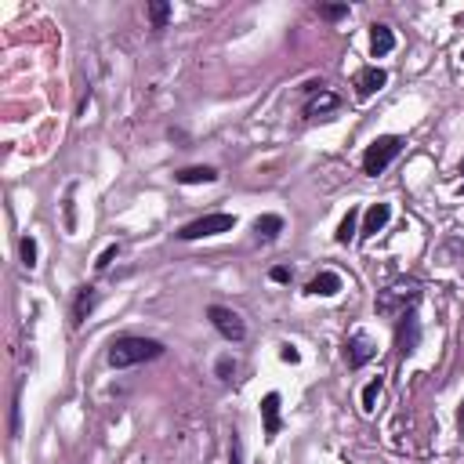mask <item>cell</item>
<instances>
[{"label": "cell", "instance_id": "4316f807", "mask_svg": "<svg viewBox=\"0 0 464 464\" xmlns=\"http://www.w3.org/2000/svg\"><path fill=\"white\" fill-rule=\"evenodd\" d=\"M460 189H464V181H460Z\"/></svg>", "mask_w": 464, "mask_h": 464}, {"label": "cell", "instance_id": "603a6c76", "mask_svg": "<svg viewBox=\"0 0 464 464\" xmlns=\"http://www.w3.org/2000/svg\"><path fill=\"white\" fill-rule=\"evenodd\" d=\"M268 276H272V280H276V283H290V276H294V272H290L287 265H276V268H272Z\"/></svg>", "mask_w": 464, "mask_h": 464}, {"label": "cell", "instance_id": "e0dca14e", "mask_svg": "<svg viewBox=\"0 0 464 464\" xmlns=\"http://www.w3.org/2000/svg\"><path fill=\"white\" fill-rule=\"evenodd\" d=\"M356 222H359V210L352 207V210L345 214V222L337 225V243H349V239L356 236Z\"/></svg>", "mask_w": 464, "mask_h": 464}, {"label": "cell", "instance_id": "83f0119b", "mask_svg": "<svg viewBox=\"0 0 464 464\" xmlns=\"http://www.w3.org/2000/svg\"><path fill=\"white\" fill-rule=\"evenodd\" d=\"M460 58H464V51H460Z\"/></svg>", "mask_w": 464, "mask_h": 464}, {"label": "cell", "instance_id": "3957f363", "mask_svg": "<svg viewBox=\"0 0 464 464\" xmlns=\"http://www.w3.org/2000/svg\"><path fill=\"white\" fill-rule=\"evenodd\" d=\"M232 229H236V214L218 210V214H203V218L181 225L178 236L181 239H203V236H218V232H232Z\"/></svg>", "mask_w": 464, "mask_h": 464}, {"label": "cell", "instance_id": "8fae6325", "mask_svg": "<svg viewBox=\"0 0 464 464\" xmlns=\"http://www.w3.org/2000/svg\"><path fill=\"white\" fill-rule=\"evenodd\" d=\"M341 287H345V283H341V276H337V272H319L316 280L308 283V294H316V298H334Z\"/></svg>", "mask_w": 464, "mask_h": 464}, {"label": "cell", "instance_id": "d6986e66", "mask_svg": "<svg viewBox=\"0 0 464 464\" xmlns=\"http://www.w3.org/2000/svg\"><path fill=\"white\" fill-rule=\"evenodd\" d=\"M149 18H152V26H157V29H164V26H167V18H171V4H164V0L149 4Z\"/></svg>", "mask_w": 464, "mask_h": 464}, {"label": "cell", "instance_id": "52a82bcc", "mask_svg": "<svg viewBox=\"0 0 464 464\" xmlns=\"http://www.w3.org/2000/svg\"><path fill=\"white\" fill-rule=\"evenodd\" d=\"M385 84H388V73H385V69L366 66V69H359V77H356V95H359V98H370V95H378Z\"/></svg>", "mask_w": 464, "mask_h": 464}, {"label": "cell", "instance_id": "6da1fadb", "mask_svg": "<svg viewBox=\"0 0 464 464\" xmlns=\"http://www.w3.org/2000/svg\"><path fill=\"white\" fill-rule=\"evenodd\" d=\"M164 356V345L152 341V337H116L109 345V363L116 370L123 366H138V363H149V359H160Z\"/></svg>", "mask_w": 464, "mask_h": 464}, {"label": "cell", "instance_id": "7402d4cb", "mask_svg": "<svg viewBox=\"0 0 464 464\" xmlns=\"http://www.w3.org/2000/svg\"><path fill=\"white\" fill-rule=\"evenodd\" d=\"M116 254H120V247H116V243H109L106 251H102V258L95 261V268H98V272H106V268H109V265L116 261Z\"/></svg>", "mask_w": 464, "mask_h": 464}, {"label": "cell", "instance_id": "5bb4252c", "mask_svg": "<svg viewBox=\"0 0 464 464\" xmlns=\"http://www.w3.org/2000/svg\"><path fill=\"white\" fill-rule=\"evenodd\" d=\"M174 178L181 185H210V181H218V171H214V167H185Z\"/></svg>", "mask_w": 464, "mask_h": 464}, {"label": "cell", "instance_id": "ac0fdd59", "mask_svg": "<svg viewBox=\"0 0 464 464\" xmlns=\"http://www.w3.org/2000/svg\"><path fill=\"white\" fill-rule=\"evenodd\" d=\"M381 385H385V381H381V378H374V381H370V385L363 388V410H366V414H374L378 395H381Z\"/></svg>", "mask_w": 464, "mask_h": 464}, {"label": "cell", "instance_id": "4fadbf2b", "mask_svg": "<svg viewBox=\"0 0 464 464\" xmlns=\"http://www.w3.org/2000/svg\"><path fill=\"white\" fill-rule=\"evenodd\" d=\"M98 305V290L95 287H80V294H77V305H73V323L80 327L87 316H91V308Z\"/></svg>", "mask_w": 464, "mask_h": 464}, {"label": "cell", "instance_id": "30bf717a", "mask_svg": "<svg viewBox=\"0 0 464 464\" xmlns=\"http://www.w3.org/2000/svg\"><path fill=\"white\" fill-rule=\"evenodd\" d=\"M388 218H392V203H374V207L363 214V232H359V236H374V232H381V229L388 225Z\"/></svg>", "mask_w": 464, "mask_h": 464}, {"label": "cell", "instance_id": "2e32d148", "mask_svg": "<svg viewBox=\"0 0 464 464\" xmlns=\"http://www.w3.org/2000/svg\"><path fill=\"white\" fill-rule=\"evenodd\" d=\"M18 254H22V265L33 272V268H37V239H33V236H22V239H18Z\"/></svg>", "mask_w": 464, "mask_h": 464}, {"label": "cell", "instance_id": "ba28073f", "mask_svg": "<svg viewBox=\"0 0 464 464\" xmlns=\"http://www.w3.org/2000/svg\"><path fill=\"white\" fill-rule=\"evenodd\" d=\"M261 417H265V439L272 443L276 436H280V428H283V421H280V395H276V392H268L261 399Z\"/></svg>", "mask_w": 464, "mask_h": 464}, {"label": "cell", "instance_id": "44dd1931", "mask_svg": "<svg viewBox=\"0 0 464 464\" xmlns=\"http://www.w3.org/2000/svg\"><path fill=\"white\" fill-rule=\"evenodd\" d=\"M319 15L330 18V22H334V18H345V15H349V4H319Z\"/></svg>", "mask_w": 464, "mask_h": 464}, {"label": "cell", "instance_id": "5b68a950", "mask_svg": "<svg viewBox=\"0 0 464 464\" xmlns=\"http://www.w3.org/2000/svg\"><path fill=\"white\" fill-rule=\"evenodd\" d=\"M417 345H421V319L414 308H407L395 319V349H399V356H410Z\"/></svg>", "mask_w": 464, "mask_h": 464}, {"label": "cell", "instance_id": "d4e9b609", "mask_svg": "<svg viewBox=\"0 0 464 464\" xmlns=\"http://www.w3.org/2000/svg\"><path fill=\"white\" fill-rule=\"evenodd\" d=\"M229 464H243V450H239L236 431H232V446H229Z\"/></svg>", "mask_w": 464, "mask_h": 464}, {"label": "cell", "instance_id": "7a4b0ae2", "mask_svg": "<svg viewBox=\"0 0 464 464\" xmlns=\"http://www.w3.org/2000/svg\"><path fill=\"white\" fill-rule=\"evenodd\" d=\"M399 149H403V138H395V135L374 138V142L366 145V152H363V171H366V174H381V171L399 157Z\"/></svg>", "mask_w": 464, "mask_h": 464}, {"label": "cell", "instance_id": "9c48e42d", "mask_svg": "<svg viewBox=\"0 0 464 464\" xmlns=\"http://www.w3.org/2000/svg\"><path fill=\"white\" fill-rule=\"evenodd\" d=\"M392 47H395V33H392V29H388L385 22H374V26H370V55H374V58H385Z\"/></svg>", "mask_w": 464, "mask_h": 464}, {"label": "cell", "instance_id": "9a60e30c", "mask_svg": "<svg viewBox=\"0 0 464 464\" xmlns=\"http://www.w3.org/2000/svg\"><path fill=\"white\" fill-rule=\"evenodd\" d=\"M254 232H258V239H276L283 232V218L280 214H261V218L254 222Z\"/></svg>", "mask_w": 464, "mask_h": 464}, {"label": "cell", "instance_id": "484cf974", "mask_svg": "<svg viewBox=\"0 0 464 464\" xmlns=\"http://www.w3.org/2000/svg\"><path fill=\"white\" fill-rule=\"evenodd\" d=\"M280 359H283V363H301V352H298L294 345H283V349H280Z\"/></svg>", "mask_w": 464, "mask_h": 464}, {"label": "cell", "instance_id": "277c9868", "mask_svg": "<svg viewBox=\"0 0 464 464\" xmlns=\"http://www.w3.org/2000/svg\"><path fill=\"white\" fill-rule=\"evenodd\" d=\"M207 319L214 323V330H218L225 341H243V337H247L243 316L232 312V308H225V305H210V308H207Z\"/></svg>", "mask_w": 464, "mask_h": 464}, {"label": "cell", "instance_id": "7c38bea8", "mask_svg": "<svg viewBox=\"0 0 464 464\" xmlns=\"http://www.w3.org/2000/svg\"><path fill=\"white\" fill-rule=\"evenodd\" d=\"M337 106H341V98H337L334 91H319V95H316L312 102L305 106V116H308V120H316V116H327V113H334Z\"/></svg>", "mask_w": 464, "mask_h": 464}, {"label": "cell", "instance_id": "ffe728a7", "mask_svg": "<svg viewBox=\"0 0 464 464\" xmlns=\"http://www.w3.org/2000/svg\"><path fill=\"white\" fill-rule=\"evenodd\" d=\"M73 185H69V193H66V232H77V207H73Z\"/></svg>", "mask_w": 464, "mask_h": 464}, {"label": "cell", "instance_id": "cb8c5ba5", "mask_svg": "<svg viewBox=\"0 0 464 464\" xmlns=\"http://www.w3.org/2000/svg\"><path fill=\"white\" fill-rule=\"evenodd\" d=\"M232 370H236V363H232L229 356H222V359H218V378H222V381H229Z\"/></svg>", "mask_w": 464, "mask_h": 464}, {"label": "cell", "instance_id": "8992f818", "mask_svg": "<svg viewBox=\"0 0 464 464\" xmlns=\"http://www.w3.org/2000/svg\"><path fill=\"white\" fill-rule=\"evenodd\" d=\"M378 356V345L370 341L366 334H352L349 337V345H345V359H349V370H359V366H366L370 359Z\"/></svg>", "mask_w": 464, "mask_h": 464}]
</instances>
